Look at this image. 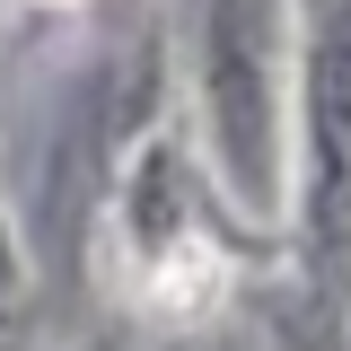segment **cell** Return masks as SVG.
I'll use <instances>...</instances> for the list:
<instances>
[{
    "label": "cell",
    "mask_w": 351,
    "mask_h": 351,
    "mask_svg": "<svg viewBox=\"0 0 351 351\" xmlns=\"http://www.w3.org/2000/svg\"><path fill=\"white\" fill-rule=\"evenodd\" d=\"M307 176H316V219L343 228L351 211V0L325 9L316 53H307Z\"/></svg>",
    "instance_id": "cell-2"
},
{
    "label": "cell",
    "mask_w": 351,
    "mask_h": 351,
    "mask_svg": "<svg viewBox=\"0 0 351 351\" xmlns=\"http://www.w3.org/2000/svg\"><path fill=\"white\" fill-rule=\"evenodd\" d=\"M9 281H18V263H9V237H0V307H9Z\"/></svg>",
    "instance_id": "cell-3"
},
{
    "label": "cell",
    "mask_w": 351,
    "mask_h": 351,
    "mask_svg": "<svg viewBox=\"0 0 351 351\" xmlns=\"http://www.w3.org/2000/svg\"><path fill=\"white\" fill-rule=\"evenodd\" d=\"M211 123L228 176L263 193L272 184V106H263V0H211Z\"/></svg>",
    "instance_id": "cell-1"
}]
</instances>
